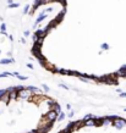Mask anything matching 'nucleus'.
I'll list each match as a JSON object with an SVG mask.
<instances>
[{
	"mask_svg": "<svg viewBox=\"0 0 126 133\" xmlns=\"http://www.w3.org/2000/svg\"><path fill=\"white\" fill-rule=\"evenodd\" d=\"M9 76H12L11 72H3L0 73V78H4V77H9Z\"/></svg>",
	"mask_w": 126,
	"mask_h": 133,
	"instance_id": "f3484780",
	"label": "nucleus"
},
{
	"mask_svg": "<svg viewBox=\"0 0 126 133\" xmlns=\"http://www.w3.org/2000/svg\"><path fill=\"white\" fill-rule=\"evenodd\" d=\"M23 36L24 37H28L29 36V32H28V31H24V32H23Z\"/></svg>",
	"mask_w": 126,
	"mask_h": 133,
	"instance_id": "393cba45",
	"label": "nucleus"
},
{
	"mask_svg": "<svg viewBox=\"0 0 126 133\" xmlns=\"http://www.w3.org/2000/svg\"><path fill=\"white\" fill-rule=\"evenodd\" d=\"M91 118H94V115H92V114H88V115H86V116L82 118V121L85 122V121H87V120H91Z\"/></svg>",
	"mask_w": 126,
	"mask_h": 133,
	"instance_id": "dca6fc26",
	"label": "nucleus"
},
{
	"mask_svg": "<svg viewBox=\"0 0 126 133\" xmlns=\"http://www.w3.org/2000/svg\"><path fill=\"white\" fill-rule=\"evenodd\" d=\"M83 123H85V126H87V127H92V126H96V123H94V118L87 120V121H85Z\"/></svg>",
	"mask_w": 126,
	"mask_h": 133,
	"instance_id": "f8f14e48",
	"label": "nucleus"
},
{
	"mask_svg": "<svg viewBox=\"0 0 126 133\" xmlns=\"http://www.w3.org/2000/svg\"><path fill=\"white\" fill-rule=\"evenodd\" d=\"M9 97H10V100H14V99H17V92L14 90V92L9 93Z\"/></svg>",
	"mask_w": 126,
	"mask_h": 133,
	"instance_id": "4468645a",
	"label": "nucleus"
},
{
	"mask_svg": "<svg viewBox=\"0 0 126 133\" xmlns=\"http://www.w3.org/2000/svg\"><path fill=\"white\" fill-rule=\"evenodd\" d=\"M15 60L14 59H1L0 60V65H6V64H14Z\"/></svg>",
	"mask_w": 126,
	"mask_h": 133,
	"instance_id": "1a4fd4ad",
	"label": "nucleus"
},
{
	"mask_svg": "<svg viewBox=\"0 0 126 133\" xmlns=\"http://www.w3.org/2000/svg\"><path fill=\"white\" fill-rule=\"evenodd\" d=\"M60 133H65V132H64V131H61V132Z\"/></svg>",
	"mask_w": 126,
	"mask_h": 133,
	"instance_id": "2f4dec72",
	"label": "nucleus"
},
{
	"mask_svg": "<svg viewBox=\"0 0 126 133\" xmlns=\"http://www.w3.org/2000/svg\"><path fill=\"white\" fill-rule=\"evenodd\" d=\"M0 32H1V33L6 32V24H5L4 22H3V23H1V26H0Z\"/></svg>",
	"mask_w": 126,
	"mask_h": 133,
	"instance_id": "6ab92c4d",
	"label": "nucleus"
},
{
	"mask_svg": "<svg viewBox=\"0 0 126 133\" xmlns=\"http://www.w3.org/2000/svg\"><path fill=\"white\" fill-rule=\"evenodd\" d=\"M12 3H14V0H8V4H9V5L12 4Z\"/></svg>",
	"mask_w": 126,
	"mask_h": 133,
	"instance_id": "7c9ffc66",
	"label": "nucleus"
},
{
	"mask_svg": "<svg viewBox=\"0 0 126 133\" xmlns=\"http://www.w3.org/2000/svg\"><path fill=\"white\" fill-rule=\"evenodd\" d=\"M66 108H67V110H71V105L67 104V105H66Z\"/></svg>",
	"mask_w": 126,
	"mask_h": 133,
	"instance_id": "c756f323",
	"label": "nucleus"
},
{
	"mask_svg": "<svg viewBox=\"0 0 126 133\" xmlns=\"http://www.w3.org/2000/svg\"><path fill=\"white\" fill-rule=\"evenodd\" d=\"M58 115H59V114H58L56 111L49 110L48 112H47V115L43 117V122H47V123H54V122L56 121Z\"/></svg>",
	"mask_w": 126,
	"mask_h": 133,
	"instance_id": "f257e3e1",
	"label": "nucleus"
},
{
	"mask_svg": "<svg viewBox=\"0 0 126 133\" xmlns=\"http://www.w3.org/2000/svg\"><path fill=\"white\" fill-rule=\"evenodd\" d=\"M18 6H20V4H18V3H12V4H10L8 6L9 9H14V8H18Z\"/></svg>",
	"mask_w": 126,
	"mask_h": 133,
	"instance_id": "a211bd4d",
	"label": "nucleus"
},
{
	"mask_svg": "<svg viewBox=\"0 0 126 133\" xmlns=\"http://www.w3.org/2000/svg\"><path fill=\"white\" fill-rule=\"evenodd\" d=\"M29 9H31V6H29V5H26V6H24V10H23V14H24V15L29 12Z\"/></svg>",
	"mask_w": 126,
	"mask_h": 133,
	"instance_id": "aec40b11",
	"label": "nucleus"
},
{
	"mask_svg": "<svg viewBox=\"0 0 126 133\" xmlns=\"http://www.w3.org/2000/svg\"><path fill=\"white\" fill-rule=\"evenodd\" d=\"M27 67L32 70V69H33V65H32V64H27Z\"/></svg>",
	"mask_w": 126,
	"mask_h": 133,
	"instance_id": "c85d7f7f",
	"label": "nucleus"
},
{
	"mask_svg": "<svg viewBox=\"0 0 126 133\" xmlns=\"http://www.w3.org/2000/svg\"><path fill=\"white\" fill-rule=\"evenodd\" d=\"M125 111H126V109H125Z\"/></svg>",
	"mask_w": 126,
	"mask_h": 133,
	"instance_id": "72a5a7b5",
	"label": "nucleus"
},
{
	"mask_svg": "<svg viewBox=\"0 0 126 133\" xmlns=\"http://www.w3.org/2000/svg\"><path fill=\"white\" fill-rule=\"evenodd\" d=\"M43 88H44V90H45V92H49V87H47V85H43Z\"/></svg>",
	"mask_w": 126,
	"mask_h": 133,
	"instance_id": "bb28decb",
	"label": "nucleus"
},
{
	"mask_svg": "<svg viewBox=\"0 0 126 133\" xmlns=\"http://www.w3.org/2000/svg\"><path fill=\"white\" fill-rule=\"evenodd\" d=\"M66 118V114H64V112H60L59 115H58V118H56V121H59V122H61V121H64Z\"/></svg>",
	"mask_w": 126,
	"mask_h": 133,
	"instance_id": "ddd939ff",
	"label": "nucleus"
},
{
	"mask_svg": "<svg viewBox=\"0 0 126 133\" xmlns=\"http://www.w3.org/2000/svg\"><path fill=\"white\" fill-rule=\"evenodd\" d=\"M110 125H113V121L110 120L109 117H103L102 125H100V126H110Z\"/></svg>",
	"mask_w": 126,
	"mask_h": 133,
	"instance_id": "0eeeda50",
	"label": "nucleus"
},
{
	"mask_svg": "<svg viewBox=\"0 0 126 133\" xmlns=\"http://www.w3.org/2000/svg\"><path fill=\"white\" fill-rule=\"evenodd\" d=\"M0 101H3V103H5V104H9V101H10V97H9V93L6 92L3 95V98H1V100Z\"/></svg>",
	"mask_w": 126,
	"mask_h": 133,
	"instance_id": "9b49d317",
	"label": "nucleus"
},
{
	"mask_svg": "<svg viewBox=\"0 0 126 133\" xmlns=\"http://www.w3.org/2000/svg\"><path fill=\"white\" fill-rule=\"evenodd\" d=\"M47 31L45 29H37L36 33H34V36H33V38L36 39V38H44V36L47 34Z\"/></svg>",
	"mask_w": 126,
	"mask_h": 133,
	"instance_id": "39448f33",
	"label": "nucleus"
},
{
	"mask_svg": "<svg viewBox=\"0 0 126 133\" xmlns=\"http://www.w3.org/2000/svg\"><path fill=\"white\" fill-rule=\"evenodd\" d=\"M73 116V111H70L69 112V115H67V117H70V118H71V117Z\"/></svg>",
	"mask_w": 126,
	"mask_h": 133,
	"instance_id": "a878e982",
	"label": "nucleus"
},
{
	"mask_svg": "<svg viewBox=\"0 0 126 133\" xmlns=\"http://www.w3.org/2000/svg\"><path fill=\"white\" fill-rule=\"evenodd\" d=\"M114 76H115V77H116V76H121V77H126V70H125V69H124V67H121V69L119 70L118 72L115 73Z\"/></svg>",
	"mask_w": 126,
	"mask_h": 133,
	"instance_id": "9d476101",
	"label": "nucleus"
},
{
	"mask_svg": "<svg viewBox=\"0 0 126 133\" xmlns=\"http://www.w3.org/2000/svg\"><path fill=\"white\" fill-rule=\"evenodd\" d=\"M26 89H27L31 94H32V93H34V94L39 93V89L37 88V87H34V85H28V87H26Z\"/></svg>",
	"mask_w": 126,
	"mask_h": 133,
	"instance_id": "6e6552de",
	"label": "nucleus"
},
{
	"mask_svg": "<svg viewBox=\"0 0 126 133\" xmlns=\"http://www.w3.org/2000/svg\"><path fill=\"white\" fill-rule=\"evenodd\" d=\"M5 93H6V89H0V100H1V98H3Z\"/></svg>",
	"mask_w": 126,
	"mask_h": 133,
	"instance_id": "b1692460",
	"label": "nucleus"
},
{
	"mask_svg": "<svg viewBox=\"0 0 126 133\" xmlns=\"http://www.w3.org/2000/svg\"><path fill=\"white\" fill-rule=\"evenodd\" d=\"M100 46H102L103 50H106V49H109V44H106V43H103Z\"/></svg>",
	"mask_w": 126,
	"mask_h": 133,
	"instance_id": "4be33fe9",
	"label": "nucleus"
},
{
	"mask_svg": "<svg viewBox=\"0 0 126 133\" xmlns=\"http://www.w3.org/2000/svg\"><path fill=\"white\" fill-rule=\"evenodd\" d=\"M31 95H32V94H31L26 88L22 89V90H20V92H17V97L21 98V99H28Z\"/></svg>",
	"mask_w": 126,
	"mask_h": 133,
	"instance_id": "7ed1b4c3",
	"label": "nucleus"
},
{
	"mask_svg": "<svg viewBox=\"0 0 126 133\" xmlns=\"http://www.w3.org/2000/svg\"><path fill=\"white\" fill-rule=\"evenodd\" d=\"M113 126H115L118 129H121L122 127H125L126 126V121L125 120H122V118H116V120H114L113 121Z\"/></svg>",
	"mask_w": 126,
	"mask_h": 133,
	"instance_id": "f03ea898",
	"label": "nucleus"
},
{
	"mask_svg": "<svg viewBox=\"0 0 126 133\" xmlns=\"http://www.w3.org/2000/svg\"><path fill=\"white\" fill-rule=\"evenodd\" d=\"M120 97H122V98H126V92H125V93H122V92L120 93Z\"/></svg>",
	"mask_w": 126,
	"mask_h": 133,
	"instance_id": "cd10ccee",
	"label": "nucleus"
},
{
	"mask_svg": "<svg viewBox=\"0 0 126 133\" xmlns=\"http://www.w3.org/2000/svg\"><path fill=\"white\" fill-rule=\"evenodd\" d=\"M0 54H1V51H0Z\"/></svg>",
	"mask_w": 126,
	"mask_h": 133,
	"instance_id": "473e14b6",
	"label": "nucleus"
},
{
	"mask_svg": "<svg viewBox=\"0 0 126 133\" xmlns=\"http://www.w3.org/2000/svg\"><path fill=\"white\" fill-rule=\"evenodd\" d=\"M34 42H36V45H38V46H42L43 42H44V38H36V39H34Z\"/></svg>",
	"mask_w": 126,
	"mask_h": 133,
	"instance_id": "2eb2a0df",
	"label": "nucleus"
},
{
	"mask_svg": "<svg viewBox=\"0 0 126 133\" xmlns=\"http://www.w3.org/2000/svg\"><path fill=\"white\" fill-rule=\"evenodd\" d=\"M52 125H53V123H47V125L39 126V127L37 128V132L38 133H47L49 129L52 128Z\"/></svg>",
	"mask_w": 126,
	"mask_h": 133,
	"instance_id": "20e7f679",
	"label": "nucleus"
},
{
	"mask_svg": "<svg viewBox=\"0 0 126 133\" xmlns=\"http://www.w3.org/2000/svg\"><path fill=\"white\" fill-rule=\"evenodd\" d=\"M17 78H18L20 81H26V79H27V77H26V76H21V75H18V76H17Z\"/></svg>",
	"mask_w": 126,
	"mask_h": 133,
	"instance_id": "5701e85b",
	"label": "nucleus"
},
{
	"mask_svg": "<svg viewBox=\"0 0 126 133\" xmlns=\"http://www.w3.org/2000/svg\"><path fill=\"white\" fill-rule=\"evenodd\" d=\"M44 18H47V14H45L44 11H42L41 14H39V16H38V18L36 20V23H34V27H37V24H39L42 22V21L44 20Z\"/></svg>",
	"mask_w": 126,
	"mask_h": 133,
	"instance_id": "423d86ee",
	"label": "nucleus"
},
{
	"mask_svg": "<svg viewBox=\"0 0 126 133\" xmlns=\"http://www.w3.org/2000/svg\"><path fill=\"white\" fill-rule=\"evenodd\" d=\"M15 88H16V92H20V90H22V89H24V88H26V87H24V85H16Z\"/></svg>",
	"mask_w": 126,
	"mask_h": 133,
	"instance_id": "412c9836",
	"label": "nucleus"
}]
</instances>
